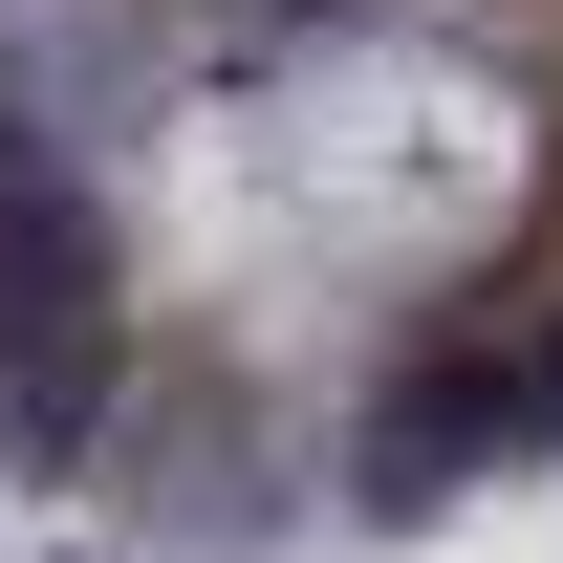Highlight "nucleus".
Segmentation results:
<instances>
[{"instance_id": "nucleus-1", "label": "nucleus", "mask_w": 563, "mask_h": 563, "mask_svg": "<svg viewBox=\"0 0 563 563\" xmlns=\"http://www.w3.org/2000/svg\"><path fill=\"white\" fill-rule=\"evenodd\" d=\"M131 412V282L66 152H0V455H109Z\"/></svg>"}, {"instance_id": "nucleus-2", "label": "nucleus", "mask_w": 563, "mask_h": 563, "mask_svg": "<svg viewBox=\"0 0 563 563\" xmlns=\"http://www.w3.org/2000/svg\"><path fill=\"white\" fill-rule=\"evenodd\" d=\"M368 498L390 520H433V498H477L498 455H563V282H520V303H455L390 390H368Z\"/></svg>"}, {"instance_id": "nucleus-3", "label": "nucleus", "mask_w": 563, "mask_h": 563, "mask_svg": "<svg viewBox=\"0 0 563 563\" xmlns=\"http://www.w3.org/2000/svg\"><path fill=\"white\" fill-rule=\"evenodd\" d=\"M109 455H131V498H152V520H196V542H282V520H303V477L261 455V412H239V433H152V412H109Z\"/></svg>"}]
</instances>
